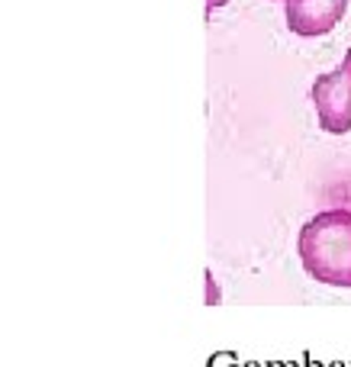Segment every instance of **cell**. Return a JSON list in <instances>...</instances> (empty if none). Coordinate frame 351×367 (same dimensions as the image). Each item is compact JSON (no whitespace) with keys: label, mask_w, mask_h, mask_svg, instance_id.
<instances>
[{"label":"cell","mask_w":351,"mask_h":367,"mask_svg":"<svg viewBox=\"0 0 351 367\" xmlns=\"http://www.w3.org/2000/svg\"><path fill=\"white\" fill-rule=\"evenodd\" d=\"M300 264L316 283L351 290V210H322L297 236Z\"/></svg>","instance_id":"6da1fadb"},{"label":"cell","mask_w":351,"mask_h":367,"mask_svg":"<svg viewBox=\"0 0 351 367\" xmlns=\"http://www.w3.org/2000/svg\"><path fill=\"white\" fill-rule=\"evenodd\" d=\"M313 107L319 129L328 136H348L351 132V49L342 55L332 71L313 81Z\"/></svg>","instance_id":"7a4b0ae2"},{"label":"cell","mask_w":351,"mask_h":367,"mask_svg":"<svg viewBox=\"0 0 351 367\" xmlns=\"http://www.w3.org/2000/svg\"><path fill=\"white\" fill-rule=\"evenodd\" d=\"M348 0H283L287 30L300 39L328 36L345 20Z\"/></svg>","instance_id":"3957f363"}]
</instances>
